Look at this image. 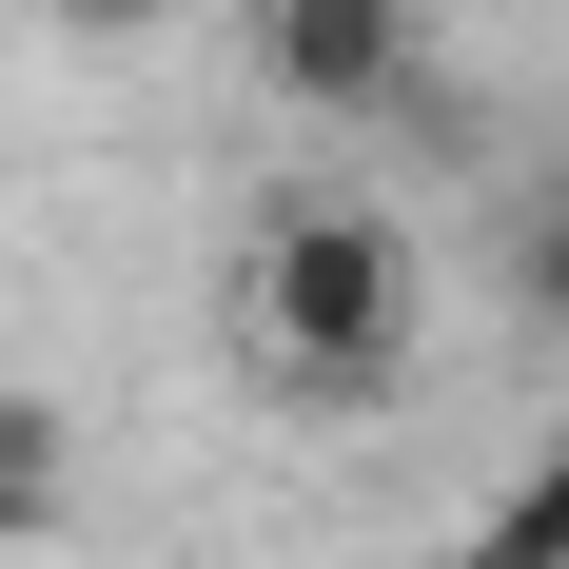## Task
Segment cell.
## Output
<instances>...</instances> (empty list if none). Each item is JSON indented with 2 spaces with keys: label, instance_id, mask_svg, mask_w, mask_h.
Wrapping results in <instances>:
<instances>
[{
  "label": "cell",
  "instance_id": "1",
  "mask_svg": "<svg viewBox=\"0 0 569 569\" xmlns=\"http://www.w3.org/2000/svg\"><path fill=\"white\" fill-rule=\"evenodd\" d=\"M236 335H256V373H276L295 412L393 393V353H412V236L373 217V197H276L256 256H236Z\"/></svg>",
  "mask_w": 569,
  "mask_h": 569
},
{
  "label": "cell",
  "instance_id": "2",
  "mask_svg": "<svg viewBox=\"0 0 569 569\" xmlns=\"http://www.w3.org/2000/svg\"><path fill=\"white\" fill-rule=\"evenodd\" d=\"M432 59V0H256V79L295 118H393Z\"/></svg>",
  "mask_w": 569,
  "mask_h": 569
},
{
  "label": "cell",
  "instance_id": "3",
  "mask_svg": "<svg viewBox=\"0 0 569 569\" xmlns=\"http://www.w3.org/2000/svg\"><path fill=\"white\" fill-rule=\"evenodd\" d=\"M40 530H79V432H59V393H0V550H40Z\"/></svg>",
  "mask_w": 569,
  "mask_h": 569
},
{
  "label": "cell",
  "instance_id": "4",
  "mask_svg": "<svg viewBox=\"0 0 569 569\" xmlns=\"http://www.w3.org/2000/svg\"><path fill=\"white\" fill-rule=\"evenodd\" d=\"M471 569H569V452L530 471V491H511L491 530H471Z\"/></svg>",
  "mask_w": 569,
  "mask_h": 569
},
{
  "label": "cell",
  "instance_id": "5",
  "mask_svg": "<svg viewBox=\"0 0 569 569\" xmlns=\"http://www.w3.org/2000/svg\"><path fill=\"white\" fill-rule=\"evenodd\" d=\"M511 276H530V315L569 335V177H550V217H530V256H511Z\"/></svg>",
  "mask_w": 569,
  "mask_h": 569
},
{
  "label": "cell",
  "instance_id": "6",
  "mask_svg": "<svg viewBox=\"0 0 569 569\" xmlns=\"http://www.w3.org/2000/svg\"><path fill=\"white\" fill-rule=\"evenodd\" d=\"M59 20H158V0H59Z\"/></svg>",
  "mask_w": 569,
  "mask_h": 569
}]
</instances>
